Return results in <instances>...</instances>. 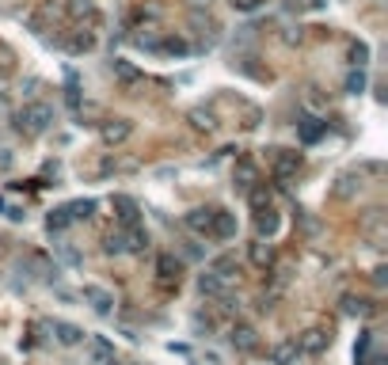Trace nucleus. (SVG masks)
Returning a JSON list of instances; mask_svg holds the SVG:
<instances>
[{
  "label": "nucleus",
  "instance_id": "1",
  "mask_svg": "<svg viewBox=\"0 0 388 365\" xmlns=\"http://www.w3.org/2000/svg\"><path fill=\"white\" fill-rule=\"evenodd\" d=\"M50 126H54V111L46 107V103H27L23 111H15V129H19L23 137H38Z\"/></svg>",
  "mask_w": 388,
  "mask_h": 365
},
{
  "label": "nucleus",
  "instance_id": "2",
  "mask_svg": "<svg viewBox=\"0 0 388 365\" xmlns=\"http://www.w3.org/2000/svg\"><path fill=\"white\" fill-rule=\"evenodd\" d=\"M129 133H134V122H129V118H107V122H99L103 145H122Z\"/></svg>",
  "mask_w": 388,
  "mask_h": 365
},
{
  "label": "nucleus",
  "instance_id": "3",
  "mask_svg": "<svg viewBox=\"0 0 388 365\" xmlns=\"http://www.w3.org/2000/svg\"><path fill=\"white\" fill-rule=\"evenodd\" d=\"M84 343H88V346H84V362H88V365H103V362L115 358V346H111L103 335H92V339L84 335Z\"/></svg>",
  "mask_w": 388,
  "mask_h": 365
},
{
  "label": "nucleus",
  "instance_id": "4",
  "mask_svg": "<svg viewBox=\"0 0 388 365\" xmlns=\"http://www.w3.org/2000/svg\"><path fill=\"white\" fill-rule=\"evenodd\" d=\"M229 343L236 346L240 354H252L255 346H259V331L252 327V323H232V331H229Z\"/></svg>",
  "mask_w": 388,
  "mask_h": 365
},
{
  "label": "nucleus",
  "instance_id": "5",
  "mask_svg": "<svg viewBox=\"0 0 388 365\" xmlns=\"http://www.w3.org/2000/svg\"><path fill=\"white\" fill-rule=\"evenodd\" d=\"M328 343H331L328 331L312 327V331H305V335L297 339V350H301V354H323V350H328Z\"/></svg>",
  "mask_w": 388,
  "mask_h": 365
},
{
  "label": "nucleus",
  "instance_id": "6",
  "mask_svg": "<svg viewBox=\"0 0 388 365\" xmlns=\"http://www.w3.org/2000/svg\"><path fill=\"white\" fill-rule=\"evenodd\" d=\"M84 301L92 305L99 316H111V312H115V297H111L103 286H84Z\"/></svg>",
  "mask_w": 388,
  "mask_h": 365
},
{
  "label": "nucleus",
  "instance_id": "7",
  "mask_svg": "<svg viewBox=\"0 0 388 365\" xmlns=\"http://www.w3.org/2000/svg\"><path fill=\"white\" fill-rule=\"evenodd\" d=\"M209 236H213V240H232V236H236V213H225V209H217Z\"/></svg>",
  "mask_w": 388,
  "mask_h": 365
},
{
  "label": "nucleus",
  "instance_id": "8",
  "mask_svg": "<svg viewBox=\"0 0 388 365\" xmlns=\"http://www.w3.org/2000/svg\"><path fill=\"white\" fill-rule=\"evenodd\" d=\"M213 213H217V209H206V206L191 209V213H187V229L198 232V236H209V229H213Z\"/></svg>",
  "mask_w": 388,
  "mask_h": 365
},
{
  "label": "nucleus",
  "instance_id": "9",
  "mask_svg": "<svg viewBox=\"0 0 388 365\" xmlns=\"http://www.w3.org/2000/svg\"><path fill=\"white\" fill-rule=\"evenodd\" d=\"M278 156H274V175L278 179H289V175L301 168V152H286V149H274Z\"/></svg>",
  "mask_w": 388,
  "mask_h": 365
},
{
  "label": "nucleus",
  "instance_id": "10",
  "mask_svg": "<svg viewBox=\"0 0 388 365\" xmlns=\"http://www.w3.org/2000/svg\"><path fill=\"white\" fill-rule=\"evenodd\" d=\"M323 129H328V122H320V118H312V115H305L301 122H297V133H301L305 145H316L320 137H323Z\"/></svg>",
  "mask_w": 388,
  "mask_h": 365
},
{
  "label": "nucleus",
  "instance_id": "11",
  "mask_svg": "<svg viewBox=\"0 0 388 365\" xmlns=\"http://www.w3.org/2000/svg\"><path fill=\"white\" fill-rule=\"evenodd\" d=\"M358 190H362V179H358V175H339V179H335V186H331V198H339V202H350Z\"/></svg>",
  "mask_w": 388,
  "mask_h": 365
},
{
  "label": "nucleus",
  "instance_id": "12",
  "mask_svg": "<svg viewBox=\"0 0 388 365\" xmlns=\"http://www.w3.org/2000/svg\"><path fill=\"white\" fill-rule=\"evenodd\" d=\"M54 339H58L61 346H76L84 343V331L76 327V323H65V320H54Z\"/></svg>",
  "mask_w": 388,
  "mask_h": 365
},
{
  "label": "nucleus",
  "instance_id": "13",
  "mask_svg": "<svg viewBox=\"0 0 388 365\" xmlns=\"http://www.w3.org/2000/svg\"><path fill=\"white\" fill-rule=\"evenodd\" d=\"M122 240H126V251H134V255H141V251L149 248V232H145L141 225H126Z\"/></svg>",
  "mask_w": 388,
  "mask_h": 365
},
{
  "label": "nucleus",
  "instance_id": "14",
  "mask_svg": "<svg viewBox=\"0 0 388 365\" xmlns=\"http://www.w3.org/2000/svg\"><path fill=\"white\" fill-rule=\"evenodd\" d=\"M362 232L381 248V240H385V213H381V209H369V217L362 221Z\"/></svg>",
  "mask_w": 388,
  "mask_h": 365
},
{
  "label": "nucleus",
  "instance_id": "15",
  "mask_svg": "<svg viewBox=\"0 0 388 365\" xmlns=\"http://www.w3.org/2000/svg\"><path fill=\"white\" fill-rule=\"evenodd\" d=\"M248 259H252L259 270H266V266H274V248L266 240H255L252 248H248Z\"/></svg>",
  "mask_w": 388,
  "mask_h": 365
},
{
  "label": "nucleus",
  "instance_id": "16",
  "mask_svg": "<svg viewBox=\"0 0 388 365\" xmlns=\"http://www.w3.org/2000/svg\"><path fill=\"white\" fill-rule=\"evenodd\" d=\"M209 270L217 274V278H225V282H232L240 274V263H236V255H217L213 263H209Z\"/></svg>",
  "mask_w": 388,
  "mask_h": 365
},
{
  "label": "nucleus",
  "instance_id": "17",
  "mask_svg": "<svg viewBox=\"0 0 388 365\" xmlns=\"http://www.w3.org/2000/svg\"><path fill=\"white\" fill-rule=\"evenodd\" d=\"M111 206H115V213H118V221H122V225H137V213H141V209H137V202H134V198L118 194Z\"/></svg>",
  "mask_w": 388,
  "mask_h": 365
},
{
  "label": "nucleus",
  "instance_id": "18",
  "mask_svg": "<svg viewBox=\"0 0 388 365\" xmlns=\"http://www.w3.org/2000/svg\"><path fill=\"white\" fill-rule=\"evenodd\" d=\"M111 72H115L122 84H137V80H141V69H137L134 61H126V58H115V61H111Z\"/></svg>",
  "mask_w": 388,
  "mask_h": 365
},
{
  "label": "nucleus",
  "instance_id": "19",
  "mask_svg": "<svg viewBox=\"0 0 388 365\" xmlns=\"http://www.w3.org/2000/svg\"><path fill=\"white\" fill-rule=\"evenodd\" d=\"M255 229H259V236H274V232H278V213H274L270 206L255 209Z\"/></svg>",
  "mask_w": 388,
  "mask_h": 365
},
{
  "label": "nucleus",
  "instance_id": "20",
  "mask_svg": "<svg viewBox=\"0 0 388 365\" xmlns=\"http://www.w3.org/2000/svg\"><path fill=\"white\" fill-rule=\"evenodd\" d=\"M198 289H202V297H221L225 293V278H217L213 270H206V274H198Z\"/></svg>",
  "mask_w": 388,
  "mask_h": 365
},
{
  "label": "nucleus",
  "instance_id": "21",
  "mask_svg": "<svg viewBox=\"0 0 388 365\" xmlns=\"http://www.w3.org/2000/svg\"><path fill=\"white\" fill-rule=\"evenodd\" d=\"M297 354H301V350H297V343H278V346L270 350V362H274V365H293Z\"/></svg>",
  "mask_w": 388,
  "mask_h": 365
},
{
  "label": "nucleus",
  "instance_id": "22",
  "mask_svg": "<svg viewBox=\"0 0 388 365\" xmlns=\"http://www.w3.org/2000/svg\"><path fill=\"white\" fill-rule=\"evenodd\" d=\"M72 225V217H69V206H61V209H54L50 217H46V229L50 232H65Z\"/></svg>",
  "mask_w": 388,
  "mask_h": 365
},
{
  "label": "nucleus",
  "instance_id": "23",
  "mask_svg": "<svg viewBox=\"0 0 388 365\" xmlns=\"http://www.w3.org/2000/svg\"><path fill=\"white\" fill-rule=\"evenodd\" d=\"M156 270H160V278H164V282L179 278V259H175V255H160L156 259Z\"/></svg>",
  "mask_w": 388,
  "mask_h": 365
},
{
  "label": "nucleus",
  "instance_id": "24",
  "mask_svg": "<svg viewBox=\"0 0 388 365\" xmlns=\"http://www.w3.org/2000/svg\"><path fill=\"white\" fill-rule=\"evenodd\" d=\"M255 179H259V172L252 164H236V186H240V190H252Z\"/></svg>",
  "mask_w": 388,
  "mask_h": 365
},
{
  "label": "nucleus",
  "instance_id": "25",
  "mask_svg": "<svg viewBox=\"0 0 388 365\" xmlns=\"http://www.w3.org/2000/svg\"><path fill=\"white\" fill-rule=\"evenodd\" d=\"M346 92H350V95H362V92H366V72H362V65L350 72V76H346Z\"/></svg>",
  "mask_w": 388,
  "mask_h": 365
},
{
  "label": "nucleus",
  "instance_id": "26",
  "mask_svg": "<svg viewBox=\"0 0 388 365\" xmlns=\"http://www.w3.org/2000/svg\"><path fill=\"white\" fill-rule=\"evenodd\" d=\"M92 209H95L92 198H88V202H72V206H69V217H72V221H88V217H92Z\"/></svg>",
  "mask_w": 388,
  "mask_h": 365
},
{
  "label": "nucleus",
  "instance_id": "27",
  "mask_svg": "<svg viewBox=\"0 0 388 365\" xmlns=\"http://www.w3.org/2000/svg\"><path fill=\"white\" fill-rule=\"evenodd\" d=\"M92 12H95L92 0H69V15H72V19H88Z\"/></svg>",
  "mask_w": 388,
  "mask_h": 365
},
{
  "label": "nucleus",
  "instance_id": "28",
  "mask_svg": "<svg viewBox=\"0 0 388 365\" xmlns=\"http://www.w3.org/2000/svg\"><path fill=\"white\" fill-rule=\"evenodd\" d=\"M103 251H107V255H126V240H122V232H111V236L103 240Z\"/></svg>",
  "mask_w": 388,
  "mask_h": 365
},
{
  "label": "nucleus",
  "instance_id": "29",
  "mask_svg": "<svg viewBox=\"0 0 388 365\" xmlns=\"http://www.w3.org/2000/svg\"><path fill=\"white\" fill-rule=\"evenodd\" d=\"M343 312L346 316H366L369 312V301H362V297H346V301H343Z\"/></svg>",
  "mask_w": 388,
  "mask_h": 365
},
{
  "label": "nucleus",
  "instance_id": "30",
  "mask_svg": "<svg viewBox=\"0 0 388 365\" xmlns=\"http://www.w3.org/2000/svg\"><path fill=\"white\" fill-rule=\"evenodd\" d=\"M92 46H95V38H92V35H84V31H80V35H72L69 50H72V54H88V50H92Z\"/></svg>",
  "mask_w": 388,
  "mask_h": 365
},
{
  "label": "nucleus",
  "instance_id": "31",
  "mask_svg": "<svg viewBox=\"0 0 388 365\" xmlns=\"http://www.w3.org/2000/svg\"><path fill=\"white\" fill-rule=\"evenodd\" d=\"M160 50H164V54H175V58H183V54H191V46L183 42V38H168V42H160Z\"/></svg>",
  "mask_w": 388,
  "mask_h": 365
},
{
  "label": "nucleus",
  "instance_id": "32",
  "mask_svg": "<svg viewBox=\"0 0 388 365\" xmlns=\"http://www.w3.org/2000/svg\"><path fill=\"white\" fill-rule=\"evenodd\" d=\"M191 122H194V126H198V129H206V133H209V129L217 126V122H213V115H209V111H191Z\"/></svg>",
  "mask_w": 388,
  "mask_h": 365
},
{
  "label": "nucleus",
  "instance_id": "33",
  "mask_svg": "<svg viewBox=\"0 0 388 365\" xmlns=\"http://www.w3.org/2000/svg\"><path fill=\"white\" fill-rule=\"evenodd\" d=\"M248 198H252V209H266V206H270V194H266L263 186H259V190L252 186V190H248Z\"/></svg>",
  "mask_w": 388,
  "mask_h": 365
},
{
  "label": "nucleus",
  "instance_id": "34",
  "mask_svg": "<svg viewBox=\"0 0 388 365\" xmlns=\"http://www.w3.org/2000/svg\"><path fill=\"white\" fill-rule=\"evenodd\" d=\"M0 209H4V217H8V221H23V217H27L19 206H12L8 198H0Z\"/></svg>",
  "mask_w": 388,
  "mask_h": 365
},
{
  "label": "nucleus",
  "instance_id": "35",
  "mask_svg": "<svg viewBox=\"0 0 388 365\" xmlns=\"http://www.w3.org/2000/svg\"><path fill=\"white\" fill-rule=\"evenodd\" d=\"M366 58H369V50H366L362 42H354V46H350V61H354V65H366Z\"/></svg>",
  "mask_w": 388,
  "mask_h": 365
},
{
  "label": "nucleus",
  "instance_id": "36",
  "mask_svg": "<svg viewBox=\"0 0 388 365\" xmlns=\"http://www.w3.org/2000/svg\"><path fill=\"white\" fill-rule=\"evenodd\" d=\"M259 4H263V0H232V8H236V12H255Z\"/></svg>",
  "mask_w": 388,
  "mask_h": 365
},
{
  "label": "nucleus",
  "instance_id": "37",
  "mask_svg": "<svg viewBox=\"0 0 388 365\" xmlns=\"http://www.w3.org/2000/svg\"><path fill=\"white\" fill-rule=\"evenodd\" d=\"M61 259H65V263H69V266H76V263H80V255H76V251H72V248H65V243H61Z\"/></svg>",
  "mask_w": 388,
  "mask_h": 365
},
{
  "label": "nucleus",
  "instance_id": "38",
  "mask_svg": "<svg viewBox=\"0 0 388 365\" xmlns=\"http://www.w3.org/2000/svg\"><path fill=\"white\" fill-rule=\"evenodd\" d=\"M103 365H118V362H115V358H111V362H103Z\"/></svg>",
  "mask_w": 388,
  "mask_h": 365
}]
</instances>
